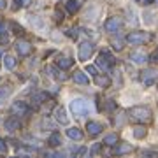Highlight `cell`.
<instances>
[{
	"label": "cell",
	"instance_id": "obj_1",
	"mask_svg": "<svg viewBox=\"0 0 158 158\" xmlns=\"http://www.w3.org/2000/svg\"><path fill=\"white\" fill-rule=\"evenodd\" d=\"M128 114L134 121H139V123H148V121H151V111L148 107H144V106L132 107Z\"/></svg>",
	"mask_w": 158,
	"mask_h": 158
},
{
	"label": "cell",
	"instance_id": "obj_2",
	"mask_svg": "<svg viewBox=\"0 0 158 158\" xmlns=\"http://www.w3.org/2000/svg\"><path fill=\"white\" fill-rule=\"evenodd\" d=\"M149 40H151V34H148V32H130L127 35V42H130V44H144Z\"/></svg>",
	"mask_w": 158,
	"mask_h": 158
},
{
	"label": "cell",
	"instance_id": "obj_3",
	"mask_svg": "<svg viewBox=\"0 0 158 158\" xmlns=\"http://www.w3.org/2000/svg\"><path fill=\"white\" fill-rule=\"evenodd\" d=\"M70 113L76 116V118H81L88 113V107H86V102L83 98H76V100L70 102Z\"/></svg>",
	"mask_w": 158,
	"mask_h": 158
},
{
	"label": "cell",
	"instance_id": "obj_4",
	"mask_svg": "<svg viewBox=\"0 0 158 158\" xmlns=\"http://www.w3.org/2000/svg\"><path fill=\"white\" fill-rule=\"evenodd\" d=\"M97 65L100 69H104V70H111V67L114 65L113 55L109 51H102L100 55H98V58H97Z\"/></svg>",
	"mask_w": 158,
	"mask_h": 158
},
{
	"label": "cell",
	"instance_id": "obj_5",
	"mask_svg": "<svg viewBox=\"0 0 158 158\" xmlns=\"http://www.w3.org/2000/svg\"><path fill=\"white\" fill-rule=\"evenodd\" d=\"M141 79H142V85L144 86L155 85L158 81V70L156 69H146V70L141 74Z\"/></svg>",
	"mask_w": 158,
	"mask_h": 158
},
{
	"label": "cell",
	"instance_id": "obj_6",
	"mask_svg": "<svg viewBox=\"0 0 158 158\" xmlns=\"http://www.w3.org/2000/svg\"><path fill=\"white\" fill-rule=\"evenodd\" d=\"M93 55V44L91 42H83V44L79 46V58L85 62V60H88V58Z\"/></svg>",
	"mask_w": 158,
	"mask_h": 158
},
{
	"label": "cell",
	"instance_id": "obj_7",
	"mask_svg": "<svg viewBox=\"0 0 158 158\" xmlns=\"http://www.w3.org/2000/svg\"><path fill=\"white\" fill-rule=\"evenodd\" d=\"M106 30L107 32H111V34H116L119 28H121V19L119 18H116V16H113V18H109L107 21H106Z\"/></svg>",
	"mask_w": 158,
	"mask_h": 158
},
{
	"label": "cell",
	"instance_id": "obj_8",
	"mask_svg": "<svg viewBox=\"0 0 158 158\" xmlns=\"http://www.w3.org/2000/svg\"><path fill=\"white\" fill-rule=\"evenodd\" d=\"M12 113H14V116H23V114L28 113V107H27L25 102H14L12 104Z\"/></svg>",
	"mask_w": 158,
	"mask_h": 158
},
{
	"label": "cell",
	"instance_id": "obj_9",
	"mask_svg": "<svg viewBox=\"0 0 158 158\" xmlns=\"http://www.w3.org/2000/svg\"><path fill=\"white\" fill-rule=\"evenodd\" d=\"M55 119H56L58 123L67 125V123H69V118H67L65 109H63V107H56V109H55Z\"/></svg>",
	"mask_w": 158,
	"mask_h": 158
},
{
	"label": "cell",
	"instance_id": "obj_10",
	"mask_svg": "<svg viewBox=\"0 0 158 158\" xmlns=\"http://www.w3.org/2000/svg\"><path fill=\"white\" fill-rule=\"evenodd\" d=\"M16 49L19 55H23V56H27L30 51H32V46L27 42V40H18V44H16Z\"/></svg>",
	"mask_w": 158,
	"mask_h": 158
},
{
	"label": "cell",
	"instance_id": "obj_11",
	"mask_svg": "<svg viewBox=\"0 0 158 158\" xmlns=\"http://www.w3.org/2000/svg\"><path fill=\"white\" fill-rule=\"evenodd\" d=\"M86 130H88V134H90V135H98V134L102 132V125H98L97 121H88Z\"/></svg>",
	"mask_w": 158,
	"mask_h": 158
},
{
	"label": "cell",
	"instance_id": "obj_12",
	"mask_svg": "<svg viewBox=\"0 0 158 158\" xmlns=\"http://www.w3.org/2000/svg\"><path fill=\"white\" fill-rule=\"evenodd\" d=\"M74 81L79 83V85H88V83H90L88 76H86L83 70H76V72H74Z\"/></svg>",
	"mask_w": 158,
	"mask_h": 158
},
{
	"label": "cell",
	"instance_id": "obj_13",
	"mask_svg": "<svg viewBox=\"0 0 158 158\" xmlns=\"http://www.w3.org/2000/svg\"><path fill=\"white\" fill-rule=\"evenodd\" d=\"M132 151H134V148L130 146V144H127V142L118 144V146L114 148V155H125V153H132Z\"/></svg>",
	"mask_w": 158,
	"mask_h": 158
},
{
	"label": "cell",
	"instance_id": "obj_14",
	"mask_svg": "<svg viewBox=\"0 0 158 158\" xmlns=\"http://www.w3.org/2000/svg\"><path fill=\"white\" fill-rule=\"evenodd\" d=\"M67 135L69 139H74V141H79V139H83V132L79 128H76V127H72V128L67 130Z\"/></svg>",
	"mask_w": 158,
	"mask_h": 158
},
{
	"label": "cell",
	"instance_id": "obj_15",
	"mask_svg": "<svg viewBox=\"0 0 158 158\" xmlns=\"http://www.w3.org/2000/svg\"><path fill=\"white\" fill-rule=\"evenodd\" d=\"M130 58H132V62H135V63L148 62V56L142 53V51H135V53H132V55H130Z\"/></svg>",
	"mask_w": 158,
	"mask_h": 158
},
{
	"label": "cell",
	"instance_id": "obj_16",
	"mask_svg": "<svg viewBox=\"0 0 158 158\" xmlns=\"http://www.w3.org/2000/svg\"><path fill=\"white\" fill-rule=\"evenodd\" d=\"M19 127H21V123H19V121H18L16 118H9V119L6 121V130H7V132H12V130H18Z\"/></svg>",
	"mask_w": 158,
	"mask_h": 158
},
{
	"label": "cell",
	"instance_id": "obj_17",
	"mask_svg": "<svg viewBox=\"0 0 158 158\" xmlns=\"http://www.w3.org/2000/svg\"><path fill=\"white\" fill-rule=\"evenodd\" d=\"M65 9H67V12H70V14L77 12V11H79V0H67Z\"/></svg>",
	"mask_w": 158,
	"mask_h": 158
},
{
	"label": "cell",
	"instance_id": "obj_18",
	"mask_svg": "<svg viewBox=\"0 0 158 158\" xmlns=\"http://www.w3.org/2000/svg\"><path fill=\"white\" fill-rule=\"evenodd\" d=\"M95 83H97V86H102V88H106V86L111 85V79L106 77V76H95Z\"/></svg>",
	"mask_w": 158,
	"mask_h": 158
},
{
	"label": "cell",
	"instance_id": "obj_19",
	"mask_svg": "<svg viewBox=\"0 0 158 158\" xmlns=\"http://www.w3.org/2000/svg\"><path fill=\"white\" fill-rule=\"evenodd\" d=\"M74 65V60L72 58H60V60H58V67L60 69H70Z\"/></svg>",
	"mask_w": 158,
	"mask_h": 158
},
{
	"label": "cell",
	"instance_id": "obj_20",
	"mask_svg": "<svg viewBox=\"0 0 158 158\" xmlns=\"http://www.w3.org/2000/svg\"><path fill=\"white\" fill-rule=\"evenodd\" d=\"M4 63H6V67L9 69V70H14V67L18 65V60L14 56H6V60H4Z\"/></svg>",
	"mask_w": 158,
	"mask_h": 158
},
{
	"label": "cell",
	"instance_id": "obj_21",
	"mask_svg": "<svg viewBox=\"0 0 158 158\" xmlns=\"http://www.w3.org/2000/svg\"><path fill=\"white\" fill-rule=\"evenodd\" d=\"M116 142H118V135L116 134H109L104 139V144H107V146H116Z\"/></svg>",
	"mask_w": 158,
	"mask_h": 158
},
{
	"label": "cell",
	"instance_id": "obj_22",
	"mask_svg": "<svg viewBox=\"0 0 158 158\" xmlns=\"http://www.w3.org/2000/svg\"><path fill=\"white\" fill-rule=\"evenodd\" d=\"M146 128H144V127H135V128H134V137H135V139H144V137H146Z\"/></svg>",
	"mask_w": 158,
	"mask_h": 158
},
{
	"label": "cell",
	"instance_id": "obj_23",
	"mask_svg": "<svg viewBox=\"0 0 158 158\" xmlns=\"http://www.w3.org/2000/svg\"><path fill=\"white\" fill-rule=\"evenodd\" d=\"M46 70H48V72H51V76H53V77H58L60 81H65V79H67V76H63L60 70H56V69H53V67H48Z\"/></svg>",
	"mask_w": 158,
	"mask_h": 158
},
{
	"label": "cell",
	"instance_id": "obj_24",
	"mask_svg": "<svg viewBox=\"0 0 158 158\" xmlns=\"http://www.w3.org/2000/svg\"><path fill=\"white\" fill-rule=\"evenodd\" d=\"M60 144H62V139H60V135H58V134H51V137H49V146L56 148V146H60Z\"/></svg>",
	"mask_w": 158,
	"mask_h": 158
},
{
	"label": "cell",
	"instance_id": "obj_25",
	"mask_svg": "<svg viewBox=\"0 0 158 158\" xmlns=\"http://www.w3.org/2000/svg\"><path fill=\"white\" fill-rule=\"evenodd\" d=\"M55 21H56V23H62L63 21V12L60 11V9L55 11Z\"/></svg>",
	"mask_w": 158,
	"mask_h": 158
},
{
	"label": "cell",
	"instance_id": "obj_26",
	"mask_svg": "<svg viewBox=\"0 0 158 158\" xmlns=\"http://www.w3.org/2000/svg\"><path fill=\"white\" fill-rule=\"evenodd\" d=\"M86 72L91 74V76H98V70H97V67H93V65H88V67H86Z\"/></svg>",
	"mask_w": 158,
	"mask_h": 158
},
{
	"label": "cell",
	"instance_id": "obj_27",
	"mask_svg": "<svg viewBox=\"0 0 158 158\" xmlns=\"http://www.w3.org/2000/svg\"><path fill=\"white\" fill-rule=\"evenodd\" d=\"M9 42V34L7 32H2V35H0V44H7Z\"/></svg>",
	"mask_w": 158,
	"mask_h": 158
},
{
	"label": "cell",
	"instance_id": "obj_28",
	"mask_svg": "<svg viewBox=\"0 0 158 158\" xmlns=\"http://www.w3.org/2000/svg\"><path fill=\"white\" fill-rule=\"evenodd\" d=\"M9 93H11V90H9L7 86H6V88H2V90H0V100H4V98H6Z\"/></svg>",
	"mask_w": 158,
	"mask_h": 158
},
{
	"label": "cell",
	"instance_id": "obj_29",
	"mask_svg": "<svg viewBox=\"0 0 158 158\" xmlns=\"http://www.w3.org/2000/svg\"><path fill=\"white\" fill-rule=\"evenodd\" d=\"M30 19H32V23H34L37 28H42L44 27V23H40V21H37V16H30Z\"/></svg>",
	"mask_w": 158,
	"mask_h": 158
},
{
	"label": "cell",
	"instance_id": "obj_30",
	"mask_svg": "<svg viewBox=\"0 0 158 158\" xmlns=\"http://www.w3.org/2000/svg\"><path fill=\"white\" fill-rule=\"evenodd\" d=\"M113 48H114L116 51H119L121 48H123V42H121V40H118V39H116V40H113Z\"/></svg>",
	"mask_w": 158,
	"mask_h": 158
},
{
	"label": "cell",
	"instance_id": "obj_31",
	"mask_svg": "<svg viewBox=\"0 0 158 158\" xmlns=\"http://www.w3.org/2000/svg\"><path fill=\"white\" fill-rule=\"evenodd\" d=\"M67 35H69V37H72V39H76V37H77V30H76V28L67 30Z\"/></svg>",
	"mask_w": 158,
	"mask_h": 158
},
{
	"label": "cell",
	"instance_id": "obj_32",
	"mask_svg": "<svg viewBox=\"0 0 158 158\" xmlns=\"http://www.w3.org/2000/svg\"><path fill=\"white\" fill-rule=\"evenodd\" d=\"M149 60H151V62H155V63H158V48H156V51L153 53L151 56H149Z\"/></svg>",
	"mask_w": 158,
	"mask_h": 158
},
{
	"label": "cell",
	"instance_id": "obj_33",
	"mask_svg": "<svg viewBox=\"0 0 158 158\" xmlns=\"http://www.w3.org/2000/svg\"><path fill=\"white\" fill-rule=\"evenodd\" d=\"M12 28L16 30V32H14V34H18V35H21V34H23V28H21V27H19V25H16V23H14V25H12Z\"/></svg>",
	"mask_w": 158,
	"mask_h": 158
},
{
	"label": "cell",
	"instance_id": "obj_34",
	"mask_svg": "<svg viewBox=\"0 0 158 158\" xmlns=\"http://www.w3.org/2000/svg\"><path fill=\"white\" fill-rule=\"evenodd\" d=\"M97 153H100V144H95L91 148V155H97Z\"/></svg>",
	"mask_w": 158,
	"mask_h": 158
},
{
	"label": "cell",
	"instance_id": "obj_35",
	"mask_svg": "<svg viewBox=\"0 0 158 158\" xmlns=\"http://www.w3.org/2000/svg\"><path fill=\"white\" fill-rule=\"evenodd\" d=\"M7 151V146H6V142L2 141V139H0V153H6Z\"/></svg>",
	"mask_w": 158,
	"mask_h": 158
},
{
	"label": "cell",
	"instance_id": "obj_36",
	"mask_svg": "<svg viewBox=\"0 0 158 158\" xmlns=\"http://www.w3.org/2000/svg\"><path fill=\"white\" fill-rule=\"evenodd\" d=\"M83 155H86V148H81L77 151V156H83Z\"/></svg>",
	"mask_w": 158,
	"mask_h": 158
},
{
	"label": "cell",
	"instance_id": "obj_37",
	"mask_svg": "<svg viewBox=\"0 0 158 158\" xmlns=\"http://www.w3.org/2000/svg\"><path fill=\"white\" fill-rule=\"evenodd\" d=\"M19 4H21V6H30L32 0H19Z\"/></svg>",
	"mask_w": 158,
	"mask_h": 158
},
{
	"label": "cell",
	"instance_id": "obj_38",
	"mask_svg": "<svg viewBox=\"0 0 158 158\" xmlns=\"http://www.w3.org/2000/svg\"><path fill=\"white\" fill-rule=\"evenodd\" d=\"M2 9H6V2H4V0H0V11H2Z\"/></svg>",
	"mask_w": 158,
	"mask_h": 158
},
{
	"label": "cell",
	"instance_id": "obj_39",
	"mask_svg": "<svg viewBox=\"0 0 158 158\" xmlns=\"http://www.w3.org/2000/svg\"><path fill=\"white\" fill-rule=\"evenodd\" d=\"M137 2H141V4H151L153 0H137Z\"/></svg>",
	"mask_w": 158,
	"mask_h": 158
},
{
	"label": "cell",
	"instance_id": "obj_40",
	"mask_svg": "<svg viewBox=\"0 0 158 158\" xmlns=\"http://www.w3.org/2000/svg\"><path fill=\"white\" fill-rule=\"evenodd\" d=\"M2 58H4V51L0 49V60H2Z\"/></svg>",
	"mask_w": 158,
	"mask_h": 158
},
{
	"label": "cell",
	"instance_id": "obj_41",
	"mask_svg": "<svg viewBox=\"0 0 158 158\" xmlns=\"http://www.w3.org/2000/svg\"><path fill=\"white\" fill-rule=\"evenodd\" d=\"M155 2H156V4H158V0H155Z\"/></svg>",
	"mask_w": 158,
	"mask_h": 158
}]
</instances>
